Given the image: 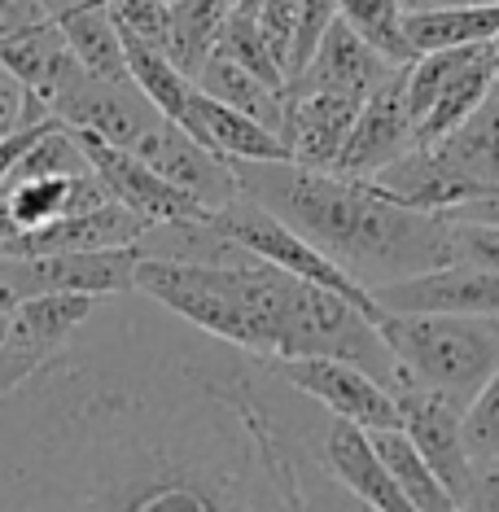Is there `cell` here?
Masks as SVG:
<instances>
[{
  "instance_id": "cell-22",
  "label": "cell",
  "mask_w": 499,
  "mask_h": 512,
  "mask_svg": "<svg viewBox=\"0 0 499 512\" xmlns=\"http://www.w3.org/2000/svg\"><path fill=\"white\" fill-rule=\"evenodd\" d=\"M429 154L443 162L456 180L469 184L478 197L495 193L499 189V88L456 127V132H447L438 145H429Z\"/></svg>"
},
{
  "instance_id": "cell-46",
  "label": "cell",
  "mask_w": 499,
  "mask_h": 512,
  "mask_svg": "<svg viewBox=\"0 0 499 512\" xmlns=\"http://www.w3.org/2000/svg\"><path fill=\"white\" fill-rule=\"evenodd\" d=\"M167 5H171V0H167Z\"/></svg>"
},
{
  "instance_id": "cell-1",
  "label": "cell",
  "mask_w": 499,
  "mask_h": 512,
  "mask_svg": "<svg viewBox=\"0 0 499 512\" xmlns=\"http://www.w3.org/2000/svg\"><path fill=\"white\" fill-rule=\"evenodd\" d=\"M324 421L268 359L145 294L97 298L0 394V512H342Z\"/></svg>"
},
{
  "instance_id": "cell-11",
  "label": "cell",
  "mask_w": 499,
  "mask_h": 512,
  "mask_svg": "<svg viewBox=\"0 0 499 512\" xmlns=\"http://www.w3.org/2000/svg\"><path fill=\"white\" fill-rule=\"evenodd\" d=\"M281 106V145L289 162L311 171H333L346 136L359 119L364 97L355 92H333V88H285Z\"/></svg>"
},
{
  "instance_id": "cell-29",
  "label": "cell",
  "mask_w": 499,
  "mask_h": 512,
  "mask_svg": "<svg viewBox=\"0 0 499 512\" xmlns=\"http://www.w3.org/2000/svg\"><path fill=\"white\" fill-rule=\"evenodd\" d=\"M123 57H127V79L145 92L149 106H154L162 119L180 123L184 110H189V97H193V79L176 71L162 53L145 49V44H136V40H123Z\"/></svg>"
},
{
  "instance_id": "cell-14",
  "label": "cell",
  "mask_w": 499,
  "mask_h": 512,
  "mask_svg": "<svg viewBox=\"0 0 499 512\" xmlns=\"http://www.w3.org/2000/svg\"><path fill=\"white\" fill-rule=\"evenodd\" d=\"M145 167H154L162 180H171L180 193H189L197 206L206 211H224L228 202H237L241 189H237V176L224 158H215L211 149H202L193 141L184 127H176L171 119H162L154 132L145 136L141 145L132 149Z\"/></svg>"
},
{
  "instance_id": "cell-4",
  "label": "cell",
  "mask_w": 499,
  "mask_h": 512,
  "mask_svg": "<svg viewBox=\"0 0 499 512\" xmlns=\"http://www.w3.org/2000/svg\"><path fill=\"white\" fill-rule=\"evenodd\" d=\"M377 333L403 377L469 407L499 372V320L482 316H381Z\"/></svg>"
},
{
  "instance_id": "cell-5",
  "label": "cell",
  "mask_w": 499,
  "mask_h": 512,
  "mask_svg": "<svg viewBox=\"0 0 499 512\" xmlns=\"http://www.w3.org/2000/svg\"><path fill=\"white\" fill-rule=\"evenodd\" d=\"M211 224L224 232L232 246H241L246 254H254L259 263H268V267H276V272H285V276H298V281H307V285L329 289V294H338L342 302H351L355 311H364L373 324L386 316V311L373 302L368 289H359L351 276L342 272V267H333L320 250H311L307 241L298 237V232H289L281 219L268 215L263 206H254L250 197H237V202H228L224 211L211 215Z\"/></svg>"
},
{
  "instance_id": "cell-41",
  "label": "cell",
  "mask_w": 499,
  "mask_h": 512,
  "mask_svg": "<svg viewBox=\"0 0 499 512\" xmlns=\"http://www.w3.org/2000/svg\"><path fill=\"white\" fill-rule=\"evenodd\" d=\"M403 14H429V9H447V5H460V0H399Z\"/></svg>"
},
{
  "instance_id": "cell-13",
  "label": "cell",
  "mask_w": 499,
  "mask_h": 512,
  "mask_svg": "<svg viewBox=\"0 0 499 512\" xmlns=\"http://www.w3.org/2000/svg\"><path fill=\"white\" fill-rule=\"evenodd\" d=\"M373 302L390 316H482L499 320V272L482 267H438L412 281L377 289Z\"/></svg>"
},
{
  "instance_id": "cell-17",
  "label": "cell",
  "mask_w": 499,
  "mask_h": 512,
  "mask_svg": "<svg viewBox=\"0 0 499 512\" xmlns=\"http://www.w3.org/2000/svg\"><path fill=\"white\" fill-rule=\"evenodd\" d=\"M176 127H184L197 145L211 149V154L224 162H289L281 136L246 119V114L219 106V101H211L197 88H193L189 110H184V119Z\"/></svg>"
},
{
  "instance_id": "cell-8",
  "label": "cell",
  "mask_w": 499,
  "mask_h": 512,
  "mask_svg": "<svg viewBox=\"0 0 499 512\" xmlns=\"http://www.w3.org/2000/svg\"><path fill=\"white\" fill-rule=\"evenodd\" d=\"M390 399L399 407V429L403 438L416 447V456H421L434 477L443 482V491L456 499V508L464 504V495H469V482H473V464L464 456V438H460V416L464 407L447 403L443 394L416 386L412 377H394L390 381Z\"/></svg>"
},
{
  "instance_id": "cell-25",
  "label": "cell",
  "mask_w": 499,
  "mask_h": 512,
  "mask_svg": "<svg viewBox=\"0 0 499 512\" xmlns=\"http://www.w3.org/2000/svg\"><path fill=\"white\" fill-rule=\"evenodd\" d=\"M403 36L412 53H443V49H478L499 40V0L495 5H447L429 14H403Z\"/></svg>"
},
{
  "instance_id": "cell-30",
  "label": "cell",
  "mask_w": 499,
  "mask_h": 512,
  "mask_svg": "<svg viewBox=\"0 0 499 512\" xmlns=\"http://www.w3.org/2000/svg\"><path fill=\"white\" fill-rule=\"evenodd\" d=\"M338 18L355 31L373 53L390 66H412L416 53L403 36V5L399 0H338Z\"/></svg>"
},
{
  "instance_id": "cell-6",
  "label": "cell",
  "mask_w": 499,
  "mask_h": 512,
  "mask_svg": "<svg viewBox=\"0 0 499 512\" xmlns=\"http://www.w3.org/2000/svg\"><path fill=\"white\" fill-rule=\"evenodd\" d=\"M141 259H145L141 246L44 254V259H0V289H5V298L14 307L53 294L119 298V294H136V263Z\"/></svg>"
},
{
  "instance_id": "cell-16",
  "label": "cell",
  "mask_w": 499,
  "mask_h": 512,
  "mask_svg": "<svg viewBox=\"0 0 499 512\" xmlns=\"http://www.w3.org/2000/svg\"><path fill=\"white\" fill-rule=\"evenodd\" d=\"M149 224L141 215H132L119 202H106L88 215L57 219V224L18 232L14 241L0 246V259H44V254H84V250H123L141 246Z\"/></svg>"
},
{
  "instance_id": "cell-33",
  "label": "cell",
  "mask_w": 499,
  "mask_h": 512,
  "mask_svg": "<svg viewBox=\"0 0 499 512\" xmlns=\"http://www.w3.org/2000/svg\"><path fill=\"white\" fill-rule=\"evenodd\" d=\"M215 53L232 57V62L241 66V71H250L254 79H263L268 88L285 92L281 66H276L272 57H268V49H263V40H259V31H254V18H250V14H232V18L224 22V36H219Z\"/></svg>"
},
{
  "instance_id": "cell-44",
  "label": "cell",
  "mask_w": 499,
  "mask_h": 512,
  "mask_svg": "<svg viewBox=\"0 0 499 512\" xmlns=\"http://www.w3.org/2000/svg\"><path fill=\"white\" fill-rule=\"evenodd\" d=\"M460 5H495V0H460Z\"/></svg>"
},
{
  "instance_id": "cell-28",
  "label": "cell",
  "mask_w": 499,
  "mask_h": 512,
  "mask_svg": "<svg viewBox=\"0 0 499 512\" xmlns=\"http://www.w3.org/2000/svg\"><path fill=\"white\" fill-rule=\"evenodd\" d=\"M377 447L381 464L390 469V477L399 482L403 499L412 504V512H460L456 499L443 491V482L434 477V469L416 456V447L408 438H403V429H377V434H368Z\"/></svg>"
},
{
  "instance_id": "cell-7",
  "label": "cell",
  "mask_w": 499,
  "mask_h": 512,
  "mask_svg": "<svg viewBox=\"0 0 499 512\" xmlns=\"http://www.w3.org/2000/svg\"><path fill=\"white\" fill-rule=\"evenodd\" d=\"M49 114L66 132L92 136V141L127 149V154L162 123V114L149 106V97L132 79H101V75H88L84 66L62 84Z\"/></svg>"
},
{
  "instance_id": "cell-10",
  "label": "cell",
  "mask_w": 499,
  "mask_h": 512,
  "mask_svg": "<svg viewBox=\"0 0 499 512\" xmlns=\"http://www.w3.org/2000/svg\"><path fill=\"white\" fill-rule=\"evenodd\" d=\"M272 368L289 390L311 399L333 421H351L364 434L399 429V407H394L390 390L368 377L364 368L342 364V359H289V364H272Z\"/></svg>"
},
{
  "instance_id": "cell-45",
  "label": "cell",
  "mask_w": 499,
  "mask_h": 512,
  "mask_svg": "<svg viewBox=\"0 0 499 512\" xmlns=\"http://www.w3.org/2000/svg\"><path fill=\"white\" fill-rule=\"evenodd\" d=\"M495 57H499V44H495Z\"/></svg>"
},
{
  "instance_id": "cell-18",
  "label": "cell",
  "mask_w": 499,
  "mask_h": 512,
  "mask_svg": "<svg viewBox=\"0 0 499 512\" xmlns=\"http://www.w3.org/2000/svg\"><path fill=\"white\" fill-rule=\"evenodd\" d=\"M390 71H399V66H390L381 53H373L338 18L320 36L316 53L307 57V66L289 79V84H294V88H333V92H355V97H368V92H373Z\"/></svg>"
},
{
  "instance_id": "cell-40",
  "label": "cell",
  "mask_w": 499,
  "mask_h": 512,
  "mask_svg": "<svg viewBox=\"0 0 499 512\" xmlns=\"http://www.w3.org/2000/svg\"><path fill=\"white\" fill-rule=\"evenodd\" d=\"M447 219H473V224H495L499 228V189L495 193H482V197H469L464 206L447 211Z\"/></svg>"
},
{
  "instance_id": "cell-34",
  "label": "cell",
  "mask_w": 499,
  "mask_h": 512,
  "mask_svg": "<svg viewBox=\"0 0 499 512\" xmlns=\"http://www.w3.org/2000/svg\"><path fill=\"white\" fill-rule=\"evenodd\" d=\"M254 31H259L263 49L276 66H281L285 84L294 71V44H298V0H263L254 14Z\"/></svg>"
},
{
  "instance_id": "cell-15",
  "label": "cell",
  "mask_w": 499,
  "mask_h": 512,
  "mask_svg": "<svg viewBox=\"0 0 499 512\" xmlns=\"http://www.w3.org/2000/svg\"><path fill=\"white\" fill-rule=\"evenodd\" d=\"M320 464L359 508L368 512H412V504L403 499L399 482L390 477V469L381 464L373 438L351 421H324L320 434Z\"/></svg>"
},
{
  "instance_id": "cell-42",
  "label": "cell",
  "mask_w": 499,
  "mask_h": 512,
  "mask_svg": "<svg viewBox=\"0 0 499 512\" xmlns=\"http://www.w3.org/2000/svg\"><path fill=\"white\" fill-rule=\"evenodd\" d=\"M14 302H9L5 298V289H0V342H5V337H9V324H14Z\"/></svg>"
},
{
  "instance_id": "cell-39",
  "label": "cell",
  "mask_w": 499,
  "mask_h": 512,
  "mask_svg": "<svg viewBox=\"0 0 499 512\" xmlns=\"http://www.w3.org/2000/svg\"><path fill=\"white\" fill-rule=\"evenodd\" d=\"M460 512H499V460L473 469V482H469V495H464Z\"/></svg>"
},
{
  "instance_id": "cell-35",
  "label": "cell",
  "mask_w": 499,
  "mask_h": 512,
  "mask_svg": "<svg viewBox=\"0 0 499 512\" xmlns=\"http://www.w3.org/2000/svg\"><path fill=\"white\" fill-rule=\"evenodd\" d=\"M451 224V250L456 263L499 272V228L495 224H473V219H447Z\"/></svg>"
},
{
  "instance_id": "cell-21",
  "label": "cell",
  "mask_w": 499,
  "mask_h": 512,
  "mask_svg": "<svg viewBox=\"0 0 499 512\" xmlns=\"http://www.w3.org/2000/svg\"><path fill=\"white\" fill-rule=\"evenodd\" d=\"M0 66H5L31 97H40L44 106H53L62 84L79 71V62L71 57V49H66L53 18H40V22H31V27L0 40Z\"/></svg>"
},
{
  "instance_id": "cell-3",
  "label": "cell",
  "mask_w": 499,
  "mask_h": 512,
  "mask_svg": "<svg viewBox=\"0 0 499 512\" xmlns=\"http://www.w3.org/2000/svg\"><path fill=\"white\" fill-rule=\"evenodd\" d=\"M228 167L241 197L276 215L368 294L456 263L447 215L408 211L368 184L298 162H228Z\"/></svg>"
},
{
  "instance_id": "cell-20",
  "label": "cell",
  "mask_w": 499,
  "mask_h": 512,
  "mask_svg": "<svg viewBox=\"0 0 499 512\" xmlns=\"http://www.w3.org/2000/svg\"><path fill=\"white\" fill-rule=\"evenodd\" d=\"M0 197H5L9 219H14L18 232L57 224V219H71V215H88L110 202L97 171H84V176H53V180H14L0 189Z\"/></svg>"
},
{
  "instance_id": "cell-26",
  "label": "cell",
  "mask_w": 499,
  "mask_h": 512,
  "mask_svg": "<svg viewBox=\"0 0 499 512\" xmlns=\"http://www.w3.org/2000/svg\"><path fill=\"white\" fill-rule=\"evenodd\" d=\"M193 88L206 92L211 101H219V106L246 114V119H254L259 127H268V132H281V106H285V92L268 88L263 79H254L250 71H241L232 57L224 53H211L202 62V71L193 75Z\"/></svg>"
},
{
  "instance_id": "cell-9",
  "label": "cell",
  "mask_w": 499,
  "mask_h": 512,
  "mask_svg": "<svg viewBox=\"0 0 499 512\" xmlns=\"http://www.w3.org/2000/svg\"><path fill=\"white\" fill-rule=\"evenodd\" d=\"M408 149H416V127L408 110V66H399L364 97L351 136L333 162V176L364 184L377 171H386L390 162H399Z\"/></svg>"
},
{
  "instance_id": "cell-38",
  "label": "cell",
  "mask_w": 499,
  "mask_h": 512,
  "mask_svg": "<svg viewBox=\"0 0 499 512\" xmlns=\"http://www.w3.org/2000/svg\"><path fill=\"white\" fill-rule=\"evenodd\" d=\"M53 123H57L53 114H44V119H27V123L18 127V132L0 136V189H5V184H9V176H14V167H18V162L27 158V149L36 145V141H40L44 132H49Z\"/></svg>"
},
{
  "instance_id": "cell-23",
  "label": "cell",
  "mask_w": 499,
  "mask_h": 512,
  "mask_svg": "<svg viewBox=\"0 0 499 512\" xmlns=\"http://www.w3.org/2000/svg\"><path fill=\"white\" fill-rule=\"evenodd\" d=\"M62 31L66 49L88 75L101 79H127V57H123V36L114 27L106 0H75V5H62L49 14Z\"/></svg>"
},
{
  "instance_id": "cell-43",
  "label": "cell",
  "mask_w": 499,
  "mask_h": 512,
  "mask_svg": "<svg viewBox=\"0 0 499 512\" xmlns=\"http://www.w3.org/2000/svg\"><path fill=\"white\" fill-rule=\"evenodd\" d=\"M259 5H263V0H232V14H259Z\"/></svg>"
},
{
  "instance_id": "cell-2",
  "label": "cell",
  "mask_w": 499,
  "mask_h": 512,
  "mask_svg": "<svg viewBox=\"0 0 499 512\" xmlns=\"http://www.w3.org/2000/svg\"><path fill=\"white\" fill-rule=\"evenodd\" d=\"M136 294L158 302L197 333L237 346L268 364L289 359H342L364 368L390 390L399 364L381 342L377 324L351 302L298 276L259 263L254 254L237 263H136Z\"/></svg>"
},
{
  "instance_id": "cell-37",
  "label": "cell",
  "mask_w": 499,
  "mask_h": 512,
  "mask_svg": "<svg viewBox=\"0 0 499 512\" xmlns=\"http://www.w3.org/2000/svg\"><path fill=\"white\" fill-rule=\"evenodd\" d=\"M44 114H49V106H44L40 97H31V92L0 66V136L18 132L27 119H44Z\"/></svg>"
},
{
  "instance_id": "cell-31",
  "label": "cell",
  "mask_w": 499,
  "mask_h": 512,
  "mask_svg": "<svg viewBox=\"0 0 499 512\" xmlns=\"http://www.w3.org/2000/svg\"><path fill=\"white\" fill-rule=\"evenodd\" d=\"M460 438H464V456H469L473 469L499 460V372L464 407Z\"/></svg>"
},
{
  "instance_id": "cell-32",
  "label": "cell",
  "mask_w": 499,
  "mask_h": 512,
  "mask_svg": "<svg viewBox=\"0 0 499 512\" xmlns=\"http://www.w3.org/2000/svg\"><path fill=\"white\" fill-rule=\"evenodd\" d=\"M106 9H110L123 40H136V44H145V49L167 57V49H171V5L167 0H106Z\"/></svg>"
},
{
  "instance_id": "cell-24",
  "label": "cell",
  "mask_w": 499,
  "mask_h": 512,
  "mask_svg": "<svg viewBox=\"0 0 499 512\" xmlns=\"http://www.w3.org/2000/svg\"><path fill=\"white\" fill-rule=\"evenodd\" d=\"M495 88H499V57H495V44H486V49H478L460 66V75L451 79V84L438 92L434 106L425 110V119L416 123V145H425V149L438 145L447 132H456Z\"/></svg>"
},
{
  "instance_id": "cell-27",
  "label": "cell",
  "mask_w": 499,
  "mask_h": 512,
  "mask_svg": "<svg viewBox=\"0 0 499 512\" xmlns=\"http://www.w3.org/2000/svg\"><path fill=\"white\" fill-rule=\"evenodd\" d=\"M228 18L232 0H171V66L193 79L206 57L215 53Z\"/></svg>"
},
{
  "instance_id": "cell-19",
  "label": "cell",
  "mask_w": 499,
  "mask_h": 512,
  "mask_svg": "<svg viewBox=\"0 0 499 512\" xmlns=\"http://www.w3.org/2000/svg\"><path fill=\"white\" fill-rule=\"evenodd\" d=\"M373 193H381L394 206H408V211H425V215H447L464 206L469 197H478L464 180H456L451 171L438 162L429 149H408L399 162H390L386 171H377L373 180H364Z\"/></svg>"
},
{
  "instance_id": "cell-36",
  "label": "cell",
  "mask_w": 499,
  "mask_h": 512,
  "mask_svg": "<svg viewBox=\"0 0 499 512\" xmlns=\"http://www.w3.org/2000/svg\"><path fill=\"white\" fill-rule=\"evenodd\" d=\"M333 22H338V0H298V44H294V71H289V79L307 66V57L316 53L320 36Z\"/></svg>"
},
{
  "instance_id": "cell-12",
  "label": "cell",
  "mask_w": 499,
  "mask_h": 512,
  "mask_svg": "<svg viewBox=\"0 0 499 512\" xmlns=\"http://www.w3.org/2000/svg\"><path fill=\"white\" fill-rule=\"evenodd\" d=\"M79 145H84V154H88V167L97 171L101 184H106L110 202H119L132 215H141L149 228H158V224H197V219H211L206 206H197L189 193H180L171 180H162L158 171L145 167L136 154H127V149H114V145H101V141H92V136H79Z\"/></svg>"
}]
</instances>
